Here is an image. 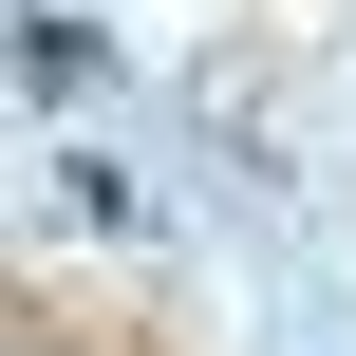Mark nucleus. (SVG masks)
I'll list each match as a JSON object with an SVG mask.
<instances>
[{
	"label": "nucleus",
	"instance_id": "obj_1",
	"mask_svg": "<svg viewBox=\"0 0 356 356\" xmlns=\"http://www.w3.org/2000/svg\"><path fill=\"white\" fill-rule=\"evenodd\" d=\"M94 75H113V56H94L75 19H19V94H38V113H56V94H94Z\"/></svg>",
	"mask_w": 356,
	"mask_h": 356
}]
</instances>
